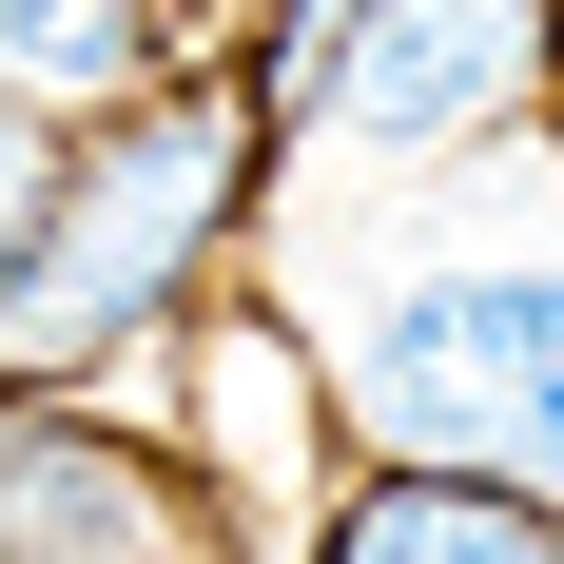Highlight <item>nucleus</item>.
Returning <instances> with one entry per match:
<instances>
[{
    "label": "nucleus",
    "mask_w": 564,
    "mask_h": 564,
    "mask_svg": "<svg viewBox=\"0 0 564 564\" xmlns=\"http://www.w3.org/2000/svg\"><path fill=\"white\" fill-rule=\"evenodd\" d=\"M253 98L332 175L507 156L525 117H564V0H350L312 40H253Z\"/></svg>",
    "instance_id": "obj_2"
},
{
    "label": "nucleus",
    "mask_w": 564,
    "mask_h": 564,
    "mask_svg": "<svg viewBox=\"0 0 564 564\" xmlns=\"http://www.w3.org/2000/svg\"><path fill=\"white\" fill-rule=\"evenodd\" d=\"M137 78H175V0H0V98L98 117Z\"/></svg>",
    "instance_id": "obj_6"
},
{
    "label": "nucleus",
    "mask_w": 564,
    "mask_h": 564,
    "mask_svg": "<svg viewBox=\"0 0 564 564\" xmlns=\"http://www.w3.org/2000/svg\"><path fill=\"white\" fill-rule=\"evenodd\" d=\"M273 98H253V58H175L137 98H98L58 137V215L40 253L0 273V390H78L98 350L137 332H195L215 312V253L234 234H273Z\"/></svg>",
    "instance_id": "obj_1"
},
{
    "label": "nucleus",
    "mask_w": 564,
    "mask_h": 564,
    "mask_svg": "<svg viewBox=\"0 0 564 564\" xmlns=\"http://www.w3.org/2000/svg\"><path fill=\"white\" fill-rule=\"evenodd\" d=\"M507 467L564 487V215L525 234V409H507Z\"/></svg>",
    "instance_id": "obj_7"
},
{
    "label": "nucleus",
    "mask_w": 564,
    "mask_h": 564,
    "mask_svg": "<svg viewBox=\"0 0 564 564\" xmlns=\"http://www.w3.org/2000/svg\"><path fill=\"white\" fill-rule=\"evenodd\" d=\"M195 467L234 507H332L350 487V409H332V332L312 312H195Z\"/></svg>",
    "instance_id": "obj_4"
},
{
    "label": "nucleus",
    "mask_w": 564,
    "mask_h": 564,
    "mask_svg": "<svg viewBox=\"0 0 564 564\" xmlns=\"http://www.w3.org/2000/svg\"><path fill=\"white\" fill-rule=\"evenodd\" d=\"M312 564H564V487H525V467L370 448L332 507H312Z\"/></svg>",
    "instance_id": "obj_5"
},
{
    "label": "nucleus",
    "mask_w": 564,
    "mask_h": 564,
    "mask_svg": "<svg viewBox=\"0 0 564 564\" xmlns=\"http://www.w3.org/2000/svg\"><path fill=\"white\" fill-rule=\"evenodd\" d=\"M0 564H253L234 487L78 390H0Z\"/></svg>",
    "instance_id": "obj_3"
},
{
    "label": "nucleus",
    "mask_w": 564,
    "mask_h": 564,
    "mask_svg": "<svg viewBox=\"0 0 564 564\" xmlns=\"http://www.w3.org/2000/svg\"><path fill=\"white\" fill-rule=\"evenodd\" d=\"M58 137H78V117L0 98V273H20V253H40V215H58Z\"/></svg>",
    "instance_id": "obj_8"
}]
</instances>
